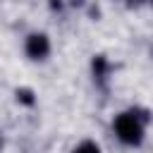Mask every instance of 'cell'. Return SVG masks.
Here are the masks:
<instances>
[{
  "instance_id": "obj_1",
  "label": "cell",
  "mask_w": 153,
  "mask_h": 153,
  "mask_svg": "<svg viewBox=\"0 0 153 153\" xmlns=\"http://www.w3.org/2000/svg\"><path fill=\"white\" fill-rule=\"evenodd\" d=\"M112 131H115V136H117L120 143L131 146V148L141 146L143 139H146V124H143V120H141L134 110H124V112L115 115V120H112Z\"/></svg>"
},
{
  "instance_id": "obj_2",
  "label": "cell",
  "mask_w": 153,
  "mask_h": 153,
  "mask_svg": "<svg viewBox=\"0 0 153 153\" xmlns=\"http://www.w3.org/2000/svg\"><path fill=\"white\" fill-rule=\"evenodd\" d=\"M50 50H53L50 38H48V33H43V31H33V33H29V36L24 38V53H26V57L33 60V62H43V60L50 55Z\"/></svg>"
},
{
  "instance_id": "obj_3",
  "label": "cell",
  "mask_w": 153,
  "mask_h": 153,
  "mask_svg": "<svg viewBox=\"0 0 153 153\" xmlns=\"http://www.w3.org/2000/svg\"><path fill=\"white\" fill-rule=\"evenodd\" d=\"M72 153H103V151H100V146H98L96 141H91V139H84L81 143H76V146L72 148Z\"/></svg>"
},
{
  "instance_id": "obj_4",
  "label": "cell",
  "mask_w": 153,
  "mask_h": 153,
  "mask_svg": "<svg viewBox=\"0 0 153 153\" xmlns=\"http://www.w3.org/2000/svg\"><path fill=\"white\" fill-rule=\"evenodd\" d=\"M148 2H151V5H153V0H148Z\"/></svg>"
}]
</instances>
